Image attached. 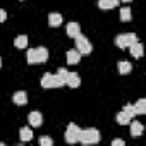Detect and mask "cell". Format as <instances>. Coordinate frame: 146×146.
Instances as JSON below:
<instances>
[{"mask_svg": "<svg viewBox=\"0 0 146 146\" xmlns=\"http://www.w3.org/2000/svg\"><path fill=\"white\" fill-rule=\"evenodd\" d=\"M129 125H131V136H134V137H137V136H141L143 134V124L141 122H137V120H131L129 122Z\"/></svg>", "mask_w": 146, "mask_h": 146, "instance_id": "4fadbf2b", "label": "cell"}, {"mask_svg": "<svg viewBox=\"0 0 146 146\" xmlns=\"http://www.w3.org/2000/svg\"><path fill=\"white\" fill-rule=\"evenodd\" d=\"M134 110H136V115H144L146 113V100H137L136 105H134Z\"/></svg>", "mask_w": 146, "mask_h": 146, "instance_id": "e0dca14e", "label": "cell"}, {"mask_svg": "<svg viewBox=\"0 0 146 146\" xmlns=\"http://www.w3.org/2000/svg\"><path fill=\"white\" fill-rule=\"evenodd\" d=\"M19 137H21V141H31V139H33V132H31V129H29V127H21V131H19Z\"/></svg>", "mask_w": 146, "mask_h": 146, "instance_id": "ac0fdd59", "label": "cell"}, {"mask_svg": "<svg viewBox=\"0 0 146 146\" xmlns=\"http://www.w3.org/2000/svg\"><path fill=\"white\" fill-rule=\"evenodd\" d=\"M112 144H113V146H124V144H125V141H124V139H113V141H112Z\"/></svg>", "mask_w": 146, "mask_h": 146, "instance_id": "cb8c5ba5", "label": "cell"}, {"mask_svg": "<svg viewBox=\"0 0 146 146\" xmlns=\"http://www.w3.org/2000/svg\"><path fill=\"white\" fill-rule=\"evenodd\" d=\"M79 60H81V53H79L76 48L67 52V64H69V65H78Z\"/></svg>", "mask_w": 146, "mask_h": 146, "instance_id": "ba28073f", "label": "cell"}, {"mask_svg": "<svg viewBox=\"0 0 146 146\" xmlns=\"http://www.w3.org/2000/svg\"><path fill=\"white\" fill-rule=\"evenodd\" d=\"M7 19V12L5 11H2V9H0V23H4Z\"/></svg>", "mask_w": 146, "mask_h": 146, "instance_id": "d4e9b609", "label": "cell"}, {"mask_svg": "<svg viewBox=\"0 0 146 146\" xmlns=\"http://www.w3.org/2000/svg\"><path fill=\"white\" fill-rule=\"evenodd\" d=\"M12 102H14L16 105H19V107H24V105L28 103V95H26V91H16L14 96H12Z\"/></svg>", "mask_w": 146, "mask_h": 146, "instance_id": "9c48e42d", "label": "cell"}, {"mask_svg": "<svg viewBox=\"0 0 146 146\" xmlns=\"http://www.w3.org/2000/svg\"><path fill=\"white\" fill-rule=\"evenodd\" d=\"M0 67H2V58H0Z\"/></svg>", "mask_w": 146, "mask_h": 146, "instance_id": "4316f807", "label": "cell"}, {"mask_svg": "<svg viewBox=\"0 0 146 146\" xmlns=\"http://www.w3.org/2000/svg\"><path fill=\"white\" fill-rule=\"evenodd\" d=\"M119 72L120 74H129V72L132 70V64H129V62H125V60H122V62H119Z\"/></svg>", "mask_w": 146, "mask_h": 146, "instance_id": "d6986e66", "label": "cell"}, {"mask_svg": "<svg viewBox=\"0 0 146 146\" xmlns=\"http://www.w3.org/2000/svg\"><path fill=\"white\" fill-rule=\"evenodd\" d=\"M122 112H125L131 119H134L136 117V110H134V105H131V103H127V105H124V110Z\"/></svg>", "mask_w": 146, "mask_h": 146, "instance_id": "7402d4cb", "label": "cell"}, {"mask_svg": "<svg viewBox=\"0 0 146 146\" xmlns=\"http://www.w3.org/2000/svg\"><path fill=\"white\" fill-rule=\"evenodd\" d=\"M100 141V131L95 129V127H90V129H81V134H79V143L83 144H96Z\"/></svg>", "mask_w": 146, "mask_h": 146, "instance_id": "7a4b0ae2", "label": "cell"}, {"mask_svg": "<svg viewBox=\"0 0 146 146\" xmlns=\"http://www.w3.org/2000/svg\"><path fill=\"white\" fill-rule=\"evenodd\" d=\"M74 40H76V50H78L81 55H88V53H91V52H93V45L88 41V38H86V36L78 35Z\"/></svg>", "mask_w": 146, "mask_h": 146, "instance_id": "277c9868", "label": "cell"}, {"mask_svg": "<svg viewBox=\"0 0 146 146\" xmlns=\"http://www.w3.org/2000/svg\"><path fill=\"white\" fill-rule=\"evenodd\" d=\"M40 144L41 146H52L53 144V139L48 137V136H43V137H40Z\"/></svg>", "mask_w": 146, "mask_h": 146, "instance_id": "603a6c76", "label": "cell"}, {"mask_svg": "<svg viewBox=\"0 0 146 146\" xmlns=\"http://www.w3.org/2000/svg\"><path fill=\"white\" fill-rule=\"evenodd\" d=\"M131 120H132V119H131L125 112H119V113H117V122H119L120 125H127Z\"/></svg>", "mask_w": 146, "mask_h": 146, "instance_id": "ffe728a7", "label": "cell"}, {"mask_svg": "<svg viewBox=\"0 0 146 146\" xmlns=\"http://www.w3.org/2000/svg\"><path fill=\"white\" fill-rule=\"evenodd\" d=\"M78 35H81V26H79V23H69V24H67V36L76 38Z\"/></svg>", "mask_w": 146, "mask_h": 146, "instance_id": "8fae6325", "label": "cell"}, {"mask_svg": "<svg viewBox=\"0 0 146 146\" xmlns=\"http://www.w3.org/2000/svg\"><path fill=\"white\" fill-rule=\"evenodd\" d=\"M137 41V36L134 35V33H124V35H119L117 38H115V45L119 46V48H129L132 43H136Z\"/></svg>", "mask_w": 146, "mask_h": 146, "instance_id": "5b68a950", "label": "cell"}, {"mask_svg": "<svg viewBox=\"0 0 146 146\" xmlns=\"http://www.w3.org/2000/svg\"><path fill=\"white\" fill-rule=\"evenodd\" d=\"M48 24H50L52 28H58V26L62 24V16L57 14V12L50 14V16H48Z\"/></svg>", "mask_w": 146, "mask_h": 146, "instance_id": "9a60e30c", "label": "cell"}, {"mask_svg": "<svg viewBox=\"0 0 146 146\" xmlns=\"http://www.w3.org/2000/svg\"><path fill=\"white\" fill-rule=\"evenodd\" d=\"M129 52H131V55L134 57V58H141L143 57V45L139 43V41H136V43H132L131 46H129Z\"/></svg>", "mask_w": 146, "mask_h": 146, "instance_id": "7c38bea8", "label": "cell"}, {"mask_svg": "<svg viewBox=\"0 0 146 146\" xmlns=\"http://www.w3.org/2000/svg\"><path fill=\"white\" fill-rule=\"evenodd\" d=\"M119 5V0H98V7L102 11H110Z\"/></svg>", "mask_w": 146, "mask_h": 146, "instance_id": "5bb4252c", "label": "cell"}, {"mask_svg": "<svg viewBox=\"0 0 146 146\" xmlns=\"http://www.w3.org/2000/svg\"><path fill=\"white\" fill-rule=\"evenodd\" d=\"M65 84L69 88H79L81 86V78L78 72H69L67 78H65Z\"/></svg>", "mask_w": 146, "mask_h": 146, "instance_id": "52a82bcc", "label": "cell"}, {"mask_svg": "<svg viewBox=\"0 0 146 146\" xmlns=\"http://www.w3.org/2000/svg\"><path fill=\"white\" fill-rule=\"evenodd\" d=\"M65 83L58 74H50V72H46V74H43V78H41V86L43 88H60Z\"/></svg>", "mask_w": 146, "mask_h": 146, "instance_id": "3957f363", "label": "cell"}, {"mask_svg": "<svg viewBox=\"0 0 146 146\" xmlns=\"http://www.w3.org/2000/svg\"><path fill=\"white\" fill-rule=\"evenodd\" d=\"M28 64H45L48 60V50L45 46H38V48H31L28 50Z\"/></svg>", "mask_w": 146, "mask_h": 146, "instance_id": "6da1fadb", "label": "cell"}, {"mask_svg": "<svg viewBox=\"0 0 146 146\" xmlns=\"http://www.w3.org/2000/svg\"><path fill=\"white\" fill-rule=\"evenodd\" d=\"M14 46L19 48V50L26 48V46H28V36H26V35H19V36H16V40H14Z\"/></svg>", "mask_w": 146, "mask_h": 146, "instance_id": "2e32d148", "label": "cell"}, {"mask_svg": "<svg viewBox=\"0 0 146 146\" xmlns=\"http://www.w3.org/2000/svg\"><path fill=\"white\" fill-rule=\"evenodd\" d=\"M122 2H132V0H122Z\"/></svg>", "mask_w": 146, "mask_h": 146, "instance_id": "484cf974", "label": "cell"}, {"mask_svg": "<svg viewBox=\"0 0 146 146\" xmlns=\"http://www.w3.org/2000/svg\"><path fill=\"white\" fill-rule=\"evenodd\" d=\"M28 120H29V124H31L33 127H40V125L43 124V115H41L40 112H31V113L28 115Z\"/></svg>", "mask_w": 146, "mask_h": 146, "instance_id": "30bf717a", "label": "cell"}, {"mask_svg": "<svg viewBox=\"0 0 146 146\" xmlns=\"http://www.w3.org/2000/svg\"><path fill=\"white\" fill-rule=\"evenodd\" d=\"M131 17H132V14H131V9H129V7H122V9H120V19L125 23V21H129Z\"/></svg>", "mask_w": 146, "mask_h": 146, "instance_id": "44dd1931", "label": "cell"}, {"mask_svg": "<svg viewBox=\"0 0 146 146\" xmlns=\"http://www.w3.org/2000/svg\"><path fill=\"white\" fill-rule=\"evenodd\" d=\"M79 134H81V127L76 125V124H69L67 125V131H65V141L74 144V143H79Z\"/></svg>", "mask_w": 146, "mask_h": 146, "instance_id": "8992f818", "label": "cell"}]
</instances>
